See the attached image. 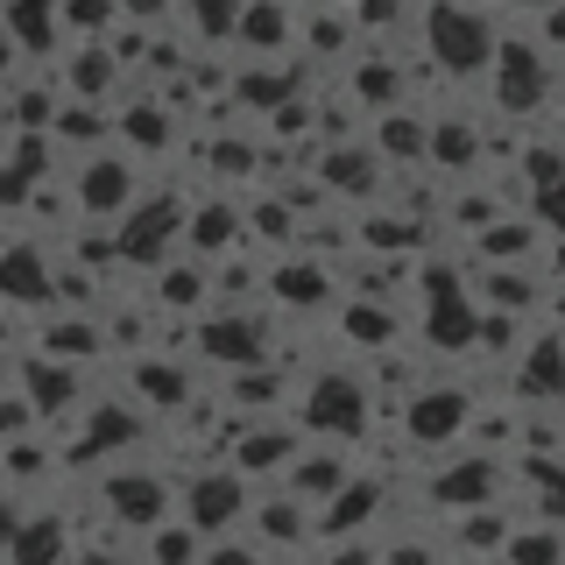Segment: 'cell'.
<instances>
[{"mask_svg": "<svg viewBox=\"0 0 565 565\" xmlns=\"http://www.w3.org/2000/svg\"><path fill=\"white\" fill-rule=\"evenodd\" d=\"M424 43H431V64L452 71V78H473V71L494 64V35L473 8H459V0H431V14H424Z\"/></svg>", "mask_w": 565, "mask_h": 565, "instance_id": "obj_1", "label": "cell"}, {"mask_svg": "<svg viewBox=\"0 0 565 565\" xmlns=\"http://www.w3.org/2000/svg\"><path fill=\"white\" fill-rule=\"evenodd\" d=\"M184 220H191L184 199H149V205H135L128 220L114 226V255H120V262H149V269H163L170 247L184 241Z\"/></svg>", "mask_w": 565, "mask_h": 565, "instance_id": "obj_2", "label": "cell"}, {"mask_svg": "<svg viewBox=\"0 0 565 565\" xmlns=\"http://www.w3.org/2000/svg\"><path fill=\"white\" fill-rule=\"evenodd\" d=\"M488 93H494V106H502V114H530V106H544V93H552V71H544V50L530 43V35L494 43Z\"/></svg>", "mask_w": 565, "mask_h": 565, "instance_id": "obj_3", "label": "cell"}, {"mask_svg": "<svg viewBox=\"0 0 565 565\" xmlns=\"http://www.w3.org/2000/svg\"><path fill=\"white\" fill-rule=\"evenodd\" d=\"M71 199H78V212L93 226H106V220H128L135 212V163L128 156H85L78 170H71Z\"/></svg>", "mask_w": 565, "mask_h": 565, "instance_id": "obj_4", "label": "cell"}, {"mask_svg": "<svg viewBox=\"0 0 565 565\" xmlns=\"http://www.w3.org/2000/svg\"><path fill=\"white\" fill-rule=\"evenodd\" d=\"M247 516V481L234 467H205V473H191L184 481V523L199 530V537L212 544L220 530H234Z\"/></svg>", "mask_w": 565, "mask_h": 565, "instance_id": "obj_5", "label": "cell"}, {"mask_svg": "<svg viewBox=\"0 0 565 565\" xmlns=\"http://www.w3.org/2000/svg\"><path fill=\"white\" fill-rule=\"evenodd\" d=\"M99 502L114 509V523H128L149 537L156 523H170V481L163 473H149V467H114L99 481Z\"/></svg>", "mask_w": 565, "mask_h": 565, "instance_id": "obj_6", "label": "cell"}, {"mask_svg": "<svg viewBox=\"0 0 565 565\" xmlns=\"http://www.w3.org/2000/svg\"><path fill=\"white\" fill-rule=\"evenodd\" d=\"M305 424L318 438H361L367 431V382L361 375H318L305 388Z\"/></svg>", "mask_w": 565, "mask_h": 565, "instance_id": "obj_7", "label": "cell"}, {"mask_svg": "<svg viewBox=\"0 0 565 565\" xmlns=\"http://www.w3.org/2000/svg\"><path fill=\"white\" fill-rule=\"evenodd\" d=\"M57 297V269L35 241H8L0 247V305H50Z\"/></svg>", "mask_w": 565, "mask_h": 565, "instance_id": "obj_8", "label": "cell"}, {"mask_svg": "<svg viewBox=\"0 0 565 565\" xmlns=\"http://www.w3.org/2000/svg\"><path fill=\"white\" fill-rule=\"evenodd\" d=\"M467 411L473 403L459 396V388H417L411 411H403V431H411L417 446H452V438L467 431Z\"/></svg>", "mask_w": 565, "mask_h": 565, "instance_id": "obj_9", "label": "cell"}, {"mask_svg": "<svg viewBox=\"0 0 565 565\" xmlns=\"http://www.w3.org/2000/svg\"><path fill=\"white\" fill-rule=\"evenodd\" d=\"M199 353H205V361H220V367H234V375H241V367H262V361H269L255 318H241V311L205 318V326H199Z\"/></svg>", "mask_w": 565, "mask_h": 565, "instance_id": "obj_10", "label": "cell"}, {"mask_svg": "<svg viewBox=\"0 0 565 565\" xmlns=\"http://www.w3.org/2000/svg\"><path fill=\"white\" fill-rule=\"evenodd\" d=\"M347 473H353V467H347V452H340V446L297 452V459H290V473H282V494H290V502H305V509H311V502L326 509L332 494L347 488Z\"/></svg>", "mask_w": 565, "mask_h": 565, "instance_id": "obj_11", "label": "cell"}, {"mask_svg": "<svg viewBox=\"0 0 565 565\" xmlns=\"http://www.w3.org/2000/svg\"><path fill=\"white\" fill-rule=\"evenodd\" d=\"M120 64H128V57H114V43H78V50H71V64H64L71 99L106 106V99H114V85H120Z\"/></svg>", "mask_w": 565, "mask_h": 565, "instance_id": "obj_12", "label": "cell"}, {"mask_svg": "<svg viewBox=\"0 0 565 565\" xmlns=\"http://www.w3.org/2000/svg\"><path fill=\"white\" fill-rule=\"evenodd\" d=\"M290 459H297V431H276V424H262V431H241V438H234V473H241V481L290 473Z\"/></svg>", "mask_w": 565, "mask_h": 565, "instance_id": "obj_13", "label": "cell"}, {"mask_svg": "<svg viewBox=\"0 0 565 565\" xmlns=\"http://www.w3.org/2000/svg\"><path fill=\"white\" fill-rule=\"evenodd\" d=\"M382 502H388L382 481H353V473H347V488L326 502V516H311V530H318V537H353L361 523H375Z\"/></svg>", "mask_w": 565, "mask_h": 565, "instance_id": "obj_14", "label": "cell"}, {"mask_svg": "<svg viewBox=\"0 0 565 565\" xmlns=\"http://www.w3.org/2000/svg\"><path fill=\"white\" fill-rule=\"evenodd\" d=\"M269 297L276 305H290V311H318L332 297V269L326 262H311V255H297V262H276V276H269Z\"/></svg>", "mask_w": 565, "mask_h": 565, "instance_id": "obj_15", "label": "cell"}, {"mask_svg": "<svg viewBox=\"0 0 565 565\" xmlns=\"http://www.w3.org/2000/svg\"><path fill=\"white\" fill-rule=\"evenodd\" d=\"M494 459H481V452H467L459 467H446L438 473V488H431V502L438 509H488V494H494Z\"/></svg>", "mask_w": 565, "mask_h": 565, "instance_id": "obj_16", "label": "cell"}, {"mask_svg": "<svg viewBox=\"0 0 565 565\" xmlns=\"http://www.w3.org/2000/svg\"><path fill=\"white\" fill-rule=\"evenodd\" d=\"M424 163H431L438 177H467L473 163H481V128H473V120H431Z\"/></svg>", "mask_w": 565, "mask_h": 565, "instance_id": "obj_17", "label": "cell"}, {"mask_svg": "<svg viewBox=\"0 0 565 565\" xmlns=\"http://www.w3.org/2000/svg\"><path fill=\"white\" fill-rule=\"evenodd\" d=\"M424 149H431V120L403 114V106H388L375 120V156L382 163H424Z\"/></svg>", "mask_w": 565, "mask_h": 565, "instance_id": "obj_18", "label": "cell"}, {"mask_svg": "<svg viewBox=\"0 0 565 565\" xmlns=\"http://www.w3.org/2000/svg\"><path fill=\"white\" fill-rule=\"evenodd\" d=\"M64 558H71V530H64L57 509H50V516H29L22 537L8 544V565H64Z\"/></svg>", "mask_w": 565, "mask_h": 565, "instance_id": "obj_19", "label": "cell"}, {"mask_svg": "<svg viewBox=\"0 0 565 565\" xmlns=\"http://www.w3.org/2000/svg\"><path fill=\"white\" fill-rule=\"evenodd\" d=\"M0 29L14 35V50H50L57 43V0H0Z\"/></svg>", "mask_w": 565, "mask_h": 565, "instance_id": "obj_20", "label": "cell"}, {"mask_svg": "<svg viewBox=\"0 0 565 565\" xmlns=\"http://www.w3.org/2000/svg\"><path fill=\"white\" fill-rule=\"evenodd\" d=\"M516 388L523 396H565V340L558 332L530 340V353L516 361Z\"/></svg>", "mask_w": 565, "mask_h": 565, "instance_id": "obj_21", "label": "cell"}, {"mask_svg": "<svg viewBox=\"0 0 565 565\" xmlns=\"http://www.w3.org/2000/svg\"><path fill=\"white\" fill-rule=\"evenodd\" d=\"M114 135L128 141V149H141V156H156V149H170L177 120H170V106H163V99H135L128 114H114Z\"/></svg>", "mask_w": 565, "mask_h": 565, "instance_id": "obj_22", "label": "cell"}, {"mask_svg": "<svg viewBox=\"0 0 565 565\" xmlns=\"http://www.w3.org/2000/svg\"><path fill=\"white\" fill-rule=\"evenodd\" d=\"M22 396H29V411L35 417H57V411H71V403H78V375H71V367L57 361H29L22 367Z\"/></svg>", "mask_w": 565, "mask_h": 565, "instance_id": "obj_23", "label": "cell"}, {"mask_svg": "<svg viewBox=\"0 0 565 565\" xmlns=\"http://www.w3.org/2000/svg\"><path fill=\"white\" fill-rule=\"evenodd\" d=\"M106 135H114V114H106V106H85V99H64L57 128H50V141H57V149H85V156H93Z\"/></svg>", "mask_w": 565, "mask_h": 565, "instance_id": "obj_24", "label": "cell"}, {"mask_svg": "<svg viewBox=\"0 0 565 565\" xmlns=\"http://www.w3.org/2000/svg\"><path fill=\"white\" fill-rule=\"evenodd\" d=\"M241 205H226V199H212V205H199V212H191V220H184V241L191 247H199V255H220V247H234L241 241Z\"/></svg>", "mask_w": 565, "mask_h": 565, "instance_id": "obj_25", "label": "cell"}, {"mask_svg": "<svg viewBox=\"0 0 565 565\" xmlns=\"http://www.w3.org/2000/svg\"><path fill=\"white\" fill-rule=\"evenodd\" d=\"M234 35H241L247 50H262V57H269V50L290 43V8H282V0H247L241 22H234Z\"/></svg>", "mask_w": 565, "mask_h": 565, "instance_id": "obj_26", "label": "cell"}, {"mask_svg": "<svg viewBox=\"0 0 565 565\" xmlns=\"http://www.w3.org/2000/svg\"><path fill=\"white\" fill-rule=\"evenodd\" d=\"M326 184H332V191H353V199H367V191H382V156H375V149H332V156H326Z\"/></svg>", "mask_w": 565, "mask_h": 565, "instance_id": "obj_27", "label": "cell"}, {"mask_svg": "<svg viewBox=\"0 0 565 565\" xmlns=\"http://www.w3.org/2000/svg\"><path fill=\"white\" fill-rule=\"evenodd\" d=\"M502 565H565V530L558 523L509 530V537H502Z\"/></svg>", "mask_w": 565, "mask_h": 565, "instance_id": "obj_28", "label": "cell"}, {"mask_svg": "<svg viewBox=\"0 0 565 565\" xmlns=\"http://www.w3.org/2000/svg\"><path fill=\"white\" fill-rule=\"evenodd\" d=\"M396 332H403L396 305H347V340H353V347L382 353V347H396Z\"/></svg>", "mask_w": 565, "mask_h": 565, "instance_id": "obj_29", "label": "cell"}, {"mask_svg": "<svg viewBox=\"0 0 565 565\" xmlns=\"http://www.w3.org/2000/svg\"><path fill=\"white\" fill-rule=\"evenodd\" d=\"M141 558H149V565H199V558H205V537H199L184 516H177V523H156V530H149V552H141Z\"/></svg>", "mask_w": 565, "mask_h": 565, "instance_id": "obj_30", "label": "cell"}, {"mask_svg": "<svg viewBox=\"0 0 565 565\" xmlns=\"http://www.w3.org/2000/svg\"><path fill=\"white\" fill-rule=\"evenodd\" d=\"M205 269L199 262H163V269H156V305H177V311H199L205 305Z\"/></svg>", "mask_w": 565, "mask_h": 565, "instance_id": "obj_31", "label": "cell"}, {"mask_svg": "<svg viewBox=\"0 0 565 565\" xmlns=\"http://www.w3.org/2000/svg\"><path fill=\"white\" fill-rule=\"evenodd\" d=\"M473 326H481V311H473L467 305V290H459V297H438V305H431V347H473Z\"/></svg>", "mask_w": 565, "mask_h": 565, "instance_id": "obj_32", "label": "cell"}, {"mask_svg": "<svg viewBox=\"0 0 565 565\" xmlns=\"http://www.w3.org/2000/svg\"><path fill=\"white\" fill-rule=\"evenodd\" d=\"M99 353V340H93V326H85V318H50L43 326V361H93Z\"/></svg>", "mask_w": 565, "mask_h": 565, "instance_id": "obj_33", "label": "cell"}, {"mask_svg": "<svg viewBox=\"0 0 565 565\" xmlns=\"http://www.w3.org/2000/svg\"><path fill=\"white\" fill-rule=\"evenodd\" d=\"M57 22L78 29L85 43H99V35H114V22H120V0H57Z\"/></svg>", "mask_w": 565, "mask_h": 565, "instance_id": "obj_34", "label": "cell"}, {"mask_svg": "<svg viewBox=\"0 0 565 565\" xmlns=\"http://www.w3.org/2000/svg\"><path fill=\"white\" fill-rule=\"evenodd\" d=\"M255 530H262V537H282V544H297V537H305V530H311V516H305V502H290V494H276V502H255Z\"/></svg>", "mask_w": 565, "mask_h": 565, "instance_id": "obj_35", "label": "cell"}, {"mask_svg": "<svg viewBox=\"0 0 565 565\" xmlns=\"http://www.w3.org/2000/svg\"><path fill=\"white\" fill-rule=\"evenodd\" d=\"M530 247H537V226H530V220H488V226H481V255H488V262H502V255L523 262Z\"/></svg>", "mask_w": 565, "mask_h": 565, "instance_id": "obj_36", "label": "cell"}, {"mask_svg": "<svg viewBox=\"0 0 565 565\" xmlns=\"http://www.w3.org/2000/svg\"><path fill=\"white\" fill-rule=\"evenodd\" d=\"M128 382L141 388V403H156V411H177V403H191V396H184V375H177V367H163V361H141Z\"/></svg>", "mask_w": 565, "mask_h": 565, "instance_id": "obj_37", "label": "cell"}, {"mask_svg": "<svg viewBox=\"0 0 565 565\" xmlns=\"http://www.w3.org/2000/svg\"><path fill=\"white\" fill-rule=\"evenodd\" d=\"M353 93H361L367 106H396V93H403V78H396V57H367L361 71H353Z\"/></svg>", "mask_w": 565, "mask_h": 565, "instance_id": "obj_38", "label": "cell"}, {"mask_svg": "<svg viewBox=\"0 0 565 565\" xmlns=\"http://www.w3.org/2000/svg\"><path fill=\"white\" fill-rule=\"evenodd\" d=\"M191 8V29L205 35V43H226V35H234V22H241V8L247 0H184Z\"/></svg>", "mask_w": 565, "mask_h": 565, "instance_id": "obj_39", "label": "cell"}, {"mask_svg": "<svg viewBox=\"0 0 565 565\" xmlns=\"http://www.w3.org/2000/svg\"><path fill=\"white\" fill-rule=\"evenodd\" d=\"M488 282V290H481V305H494V311H502V305H530V297H537V276H530V269H488L481 276Z\"/></svg>", "mask_w": 565, "mask_h": 565, "instance_id": "obj_40", "label": "cell"}, {"mask_svg": "<svg viewBox=\"0 0 565 565\" xmlns=\"http://www.w3.org/2000/svg\"><path fill=\"white\" fill-rule=\"evenodd\" d=\"M276 388H282V375H276L269 361H262V367H241V375H234V403H241V411H269ZM282 396H290V388H282Z\"/></svg>", "mask_w": 565, "mask_h": 565, "instance_id": "obj_41", "label": "cell"}, {"mask_svg": "<svg viewBox=\"0 0 565 565\" xmlns=\"http://www.w3.org/2000/svg\"><path fill=\"white\" fill-rule=\"evenodd\" d=\"M411 241H417V220H403V212L396 220H388V212L367 220V247H411Z\"/></svg>", "mask_w": 565, "mask_h": 565, "instance_id": "obj_42", "label": "cell"}, {"mask_svg": "<svg viewBox=\"0 0 565 565\" xmlns=\"http://www.w3.org/2000/svg\"><path fill=\"white\" fill-rule=\"evenodd\" d=\"M241 220H255V234L262 241H282V247H290V205H255V212H241Z\"/></svg>", "mask_w": 565, "mask_h": 565, "instance_id": "obj_43", "label": "cell"}, {"mask_svg": "<svg viewBox=\"0 0 565 565\" xmlns=\"http://www.w3.org/2000/svg\"><path fill=\"white\" fill-rule=\"evenodd\" d=\"M29 424H35V411H29L22 396H0V446H14V438H22Z\"/></svg>", "mask_w": 565, "mask_h": 565, "instance_id": "obj_44", "label": "cell"}, {"mask_svg": "<svg viewBox=\"0 0 565 565\" xmlns=\"http://www.w3.org/2000/svg\"><path fill=\"white\" fill-rule=\"evenodd\" d=\"M199 565H262V552H255V544H220V537H212Z\"/></svg>", "mask_w": 565, "mask_h": 565, "instance_id": "obj_45", "label": "cell"}, {"mask_svg": "<svg viewBox=\"0 0 565 565\" xmlns=\"http://www.w3.org/2000/svg\"><path fill=\"white\" fill-rule=\"evenodd\" d=\"M22 523H29V516H22V502L0 488V558H8V544H14V537H22Z\"/></svg>", "mask_w": 565, "mask_h": 565, "instance_id": "obj_46", "label": "cell"}, {"mask_svg": "<svg viewBox=\"0 0 565 565\" xmlns=\"http://www.w3.org/2000/svg\"><path fill=\"white\" fill-rule=\"evenodd\" d=\"M120 14L149 29V22H163V14H170V0H120Z\"/></svg>", "mask_w": 565, "mask_h": 565, "instance_id": "obj_47", "label": "cell"}, {"mask_svg": "<svg viewBox=\"0 0 565 565\" xmlns=\"http://www.w3.org/2000/svg\"><path fill=\"white\" fill-rule=\"evenodd\" d=\"M544 43H565V0H552V8H544ZM537 43V50H544Z\"/></svg>", "mask_w": 565, "mask_h": 565, "instance_id": "obj_48", "label": "cell"}, {"mask_svg": "<svg viewBox=\"0 0 565 565\" xmlns=\"http://www.w3.org/2000/svg\"><path fill=\"white\" fill-rule=\"evenodd\" d=\"M311 43H318V50H332V43H347V22H332V14H326V22H318V29H311Z\"/></svg>", "mask_w": 565, "mask_h": 565, "instance_id": "obj_49", "label": "cell"}, {"mask_svg": "<svg viewBox=\"0 0 565 565\" xmlns=\"http://www.w3.org/2000/svg\"><path fill=\"white\" fill-rule=\"evenodd\" d=\"M14 57H22V50H14V35L0 29V78H8V71H14Z\"/></svg>", "mask_w": 565, "mask_h": 565, "instance_id": "obj_50", "label": "cell"}, {"mask_svg": "<svg viewBox=\"0 0 565 565\" xmlns=\"http://www.w3.org/2000/svg\"><path fill=\"white\" fill-rule=\"evenodd\" d=\"M326 565H367V552H361V544H340V552H332Z\"/></svg>", "mask_w": 565, "mask_h": 565, "instance_id": "obj_51", "label": "cell"}, {"mask_svg": "<svg viewBox=\"0 0 565 565\" xmlns=\"http://www.w3.org/2000/svg\"><path fill=\"white\" fill-rule=\"evenodd\" d=\"M446 565H452V558H446ZM459 565H488V558H459Z\"/></svg>", "mask_w": 565, "mask_h": 565, "instance_id": "obj_52", "label": "cell"}]
</instances>
